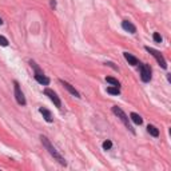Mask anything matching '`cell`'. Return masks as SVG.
Instances as JSON below:
<instances>
[{"label": "cell", "mask_w": 171, "mask_h": 171, "mask_svg": "<svg viewBox=\"0 0 171 171\" xmlns=\"http://www.w3.org/2000/svg\"><path fill=\"white\" fill-rule=\"evenodd\" d=\"M40 140H41V143H43V146L46 147V150H47V151H48L50 154L52 155V157L55 158L56 160H58L59 163L62 164V166H66V160H64V158H63L62 155L59 154V152H58V150H56L55 147H53L52 145H51V142L48 140V138H47V136H44V135H41V136H40Z\"/></svg>", "instance_id": "1"}, {"label": "cell", "mask_w": 171, "mask_h": 171, "mask_svg": "<svg viewBox=\"0 0 171 171\" xmlns=\"http://www.w3.org/2000/svg\"><path fill=\"white\" fill-rule=\"evenodd\" d=\"M112 112L115 114V115L118 116L119 119H121V121L123 122V124H124L126 127H127L128 130L131 131V133L135 134V130L133 128V126H131V123H130V118H128V116L124 114V111H123L122 108H119L118 106H114V107H112Z\"/></svg>", "instance_id": "2"}, {"label": "cell", "mask_w": 171, "mask_h": 171, "mask_svg": "<svg viewBox=\"0 0 171 171\" xmlns=\"http://www.w3.org/2000/svg\"><path fill=\"white\" fill-rule=\"evenodd\" d=\"M145 48H146L147 52H148V53H151V55L154 56L155 59H157L158 64L162 68H164V70H166V68H167V63H166V59L163 58V55H162V53L159 52V51L154 50V48H151V47H145Z\"/></svg>", "instance_id": "3"}, {"label": "cell", "mask_w": 171, "mask_h": 171, "mask_svg": "<svg viewBox=\"0 0 171 171\" xmlns=\"http://www.w3.org/2000/svg\"><path fill=\"white\" fill-rule=\"evenodd\" d=\"M139 70H140V79H142V82H150L151 80V68H150L148 64H146V63H142L140 64L139 63Z\"/></svg>", "instance_id": "4"}, {"label": "cell", "mask_w": 171, "mask_h": 171, "mask_svg": "<svg viewBox=\"0 0 171 171\" xmlns=\"http://www.w3.org/2000/svg\"><path fill=\"white\" fill-rule=\"evenodd\" d=\"M14 88H15V98H16V102L20 104V106H26V98H24V95H23V92H22V90H20V86H19V83L15 80L14 82Z\"/></svg>", "instance_id": "5"}, {"label": "cell", "mask_w": 171, "mask_h": 171, "mask_svg": "<svg viewBox=\"0 0 171 171\" xmlns=\"http://www.w3.org/2000/svg\"><path fill=\"white\" fill-rule=\"evenodd\" d=\"M44 94H46L47 96L51 99V102H53V104H55L58 108H60V107H62V102H60V99H59V96L52 91V90L46 88V90H44Z\"/></svg>", "instance_id": "6"}, {"label": "cell", "mask_w": 171, "mask_h": 171, "mask_svg": "<svg viewBox=\"0 0 171 171\" xmlns=\"http://www.w3.org/2000/svg\"><path fill=\"white\" fill-rule=\"evenodd\" d=\"M122 27L124 31L130 32V34H135L136 32V27H135L131 22H128V20H124V22H122Z\"/></svg>", "instance_id": "7"}, {"label": "cell", "mask_w": 171, "mask_h": 171, "mask_svg": "<svg viewBox=\"0 0 171 171\" xmlns=\"http://www.w3.org/2000/svg\"><path fill=\"white\" fill-rule=\"evenodd\" d=\"M39 112L43 115V118H44V121H46V122H48V123H52V122H53L52 114H51L47 108H44V107H40V108H39Z\"/></svg>", "instance_id": "8"}, {"label": "cell", "mask_w": 171, "mask_h": 171, "mask_svg": "<svg viewBox=\"0 0 171 171\" xmlns=\"http://www.w3.org/2000/svg\"><path fill=\"white\" fill-rule=\"evenodd\" d=\"M35 79H36L38 83L43 86H48L50 84V78H47L44 74H35Z\"/></svg>", "instance_id": "9"}, {"label": "cell", "mask_w": 171, "mask_h": 171, "mask_svg": "<svg viewBox=\"0 0 171 171\" xmlns=\"http://www.w3.org/2000/svg\"><path fill=\"white\" fill-rule=\"evenodd\" d=\"M59 82H60V83H62V84H63V86H64V88H67V90H68V91H70V92H71V94H72V95H74V96H76V98H80V94H79V92H78V91H76V90H75V88H74V87H72V86H71V84H70V83H68V82H66V80H62V79H60V80H59Z\"/></svg>", "instance_id": "10"}, {"label": "cell", "mask_w": 171, "mask_h": 171, "mask_svg": "<svg viewBox=\"0 0 171 171\" xmlns=\"http://www.w3.org/2000/svg\"><path fill=\"white\" fill-rule=\"evenodd\" d=\"M123 55H124V59H126V60L128 62V64H131V66H138V64H139V60H138V59L135 58V56L131 55V53L124 52Z\"/></svg>", "instance_id": "11"}, {"label": "cell", "mask_w": 171, "mask_h": 171, "mask_svg": "<svg viewBox=\"0 0 171 171\" xmlns=\"http://www.w3.org/2000/svg\"><path fill=\"white\" fill-rule=\"evenodd\" d=\"M130 118H131V121H133L135 124H142V122H143L142 116L138 115L136 112H131V114H130Z\"/></svg>", "instance_id": "12"}, {"label": "cell", "mask_w": 171, "mask_h": 171, "mask_svg": "<svg viewBox=\"0 0 171 171\" xmlns=\"http://www.w3.org/2000/svg\"><path fill=\"white\" fill-rule=\"evenodd\" d=\"M147 131H148V134L150 135H152V136H159V130L157 127H155V126H152V124H148L147 126Z\"/></svg>", "instance_id": "13"}, {"label": "cell", "mask_w": 171, "mask_h": 171, "mask_svg": "<svg viewBox=\"0 0 171 171\" xmlns=\"http://www.w3.org/2000/svg\"><path fill=\"white\" fill-rule=\"evenodd\" d=\"M106 82L110 83V84H112L114 87H119V86H121V83H119L118 79H115V78H111V76H107L106 78Z\"/></svg>", "instance_id": "14"}, {"label": "cell", "mask_w": 171, "mask_h": 171, "mask_svg": "<svg viewBox=\"0 0 171 171\" xmlns=\"http://www.w3.org/2000/svg\"><path fill=\"white\" fill-rule=\"evenodd\" d=\"M107 92L111 95H119L121 94V90H119V87H108V88H107Z\"/></svg>", "instance_id": "15"}, {"label": "cell", "mask_w": 171, "mask_h": 171, "mask_svg": "<svg viewBox=\"0 0 171 171\" xmlns=\"http://www.w3.org/2000/svg\"><path fill=\"white\" fill-rule=\"evenodd\" d=\"M29 64H31V67L34 68L35 70V74H43V71L40 70V68H39V66L36 64V63L35 62H32V60H29Z\"/></svg>", "instance_id": "16"}, {"label": "cell", "mask_w": 171, "mask_h": 171, "mask_svg": "<svg viewBox=\"0 0 171 171\" xmlns=\"http://www.w3.org/2000/svg\"><path fill=\"white\" fill-rule=\"evenodd\" d=\"M111 147H112V142H111V140H104L103 142V148L104 150H110Z\"/></svg>", "instance_id": "17"}, {"label": "cell", "mask_w": 171, "mask_h": 171, "mask_svg": "<svg viewBox=\"0 0 171 171\" xmlns=\"http://www.w3.org/2000/svg\"><path fill=\"white\" fill-rule=\"evenodd\" d=\"M0 46L2 47H7L8 46V40L4 36H2V35H0Z\"/></svg>", "instance_id": "18"}, {"label": "cell", "mask_w": 171, "mask_h": 171, "mask_svg": "<svg viewBox=\"0 0 171 171\" xmlns=\"http://www.w3.org/2000/svg\"><path fill=\"white\" fill-rule=\"evenodd\" d=\"M152 38H154V41H155V43H162V36L158 34V32H155Z\"/></svg>", "instance_id": "19"}, {"label": "cell", "mask_w": 171, "mask_h": 171, "mask_svg": "<svg viewBox=\"0 0 171 171\" xmlns=\"http://www.w3.org/2000/svg\"><path fill=\"white\" fill-rule=\"evenodd\" d=\"M106 64H107V66H110V67H112V68H114V70H116V71H118V67H115V66H114V63H111V62H108V63H106Z\"/></svg>", "instance_id": "20"}, {"label": "cell", "mask_w": 171, "mask_h": 171, "mask_svg": "<svg viewBox=\"0 0 171 171\" xmlns=\"http://www.w3.org/2000/svg\"><path fill=\"white\" fill-rule=\"evenodd\" d=\"M51 7H52V8L56 7V2H55V0H51Z\"/></svg>", "instance_id": "21"}, {"label": "cell", "mask_w": 171, "mask_h": 171, "mask_svg": "<svg viewBox=\"0 0 171 171\" xmlns=\"http://www.w3.org/2000/svg\"><path fill=\"white\" fill-rule=\"evenodd\" d=\"M2 24H3V20H2V19H0V26H2Z\"/></svg>", "instance_id": "22"}]
</instances>
